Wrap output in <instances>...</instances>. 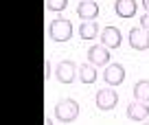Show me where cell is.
<instances>
[{"mask_svg": "<svg viewBox=\"0 0 149 125\" xmlns=\"http://www.w3.org/2000/svg\"><path fill=\"white\" fill-rule=\"evenodd\" d=\"M48 37L53 42H68L72 37V22L66 18H57L48 24Z\"/></svg>", "mask_w": 149, "mask_h": 125, "instance_id": "6da1fadb", "label": "cell"}, {"mask_svg": "<svg viewBox=\"0 0 149 125\" xmlns=\"http://www.w3.org/2000/svg\"><path fill=\"white\" fill-rule=\"evenodd\" d=\"M77 116H79V103L74 99H64L55 105V119L59 123H74Z\"/></svg>", "mask_w": 149, "mask_h": 125, "instance_id": "7a4b0ae2", "label": "cell"}, {"mask_svg": "<svg viewBox=\"0 0 149 125\" xmlns=\"http://www.w3.org/2000/svg\"><path fill=\"white\" fill-rule=\"evenodd\" d=\"M55 75H57V81L59 83H72L74 81V77L79 75V68L74 66V61H70V59H61L59 64H57V68H55Z\"/></svg>", "mask_w": 149, "mask_h": 125, "instance_id": "3957f363", "label": "cell"}, {"mask_svg": "<svg viewBox=\"0 0 149 125\" xmlns=\"http://www.w3.org/2000/svg\"><path fill=\"white\" fill-rule=\"evenodd\" d=\"M99 40H101V44L105 48H118L123 44V35H121V29L118 27H110V24H107V27H103L101 29V35H99Z\"/></svg>", "mask_w": 149, "mask_h": 125, "instance_id": "277c9868", "label": "cell"}, {"mask_svg": "<svg viewBox=\"0 0 149 125\" xmlns=\"http://www.w3.org/2000/svg\"><path fill=\"white\" fill-rule=\"evenodd\" d=\"M103 79H105L107 88H114V86H121L125 81V66L123 64H110L103 70Z\"/></svg>", "mask_w": 149, "mask_h": 125, "instance_id": "5b68a950", "label": "cell"}, {"mask_svg": "<svg viewBox=\"0 0 149 125\" xmlns=\"http://www.w3.org/2000/svg\"><path fill=\"white\" fill-rule=\"evenodd\" d=\"M97 108L99 110H114L118 103V92L116 90H112V88H103L97 92Z\"/></svg>", "mask_w": 149, "mask_h": 125, "instance_id": "8992f818", "label": "cell"}, {"mask_svg": "<svg viewBox=\"0 0 149 125\" xmlns=\"http://www.w3.org/2000/svg\"><path fill=\"white\" fill-rule=\"evenodd\" d=\"M88 61L92 66H107L110 64V48H105L103 44H92L88 48Z\"/></svg>", "mask_w": 149, "mask_h": 125, "instance_id": "52a82bcc", "label": "cell"}, {"mask_svg": "<svg viewBox=\"0 0 149 125\" xmlns=\"http://www.w3.org/2000/svg\"><path fill=\"white\" fill-rule=\"evenodd\" d=\"M130 46L134 48V51H147L149 48V33L145 31L143 27H134L130 31Z\"/></svg>", "mask_w": 149, "mask_h": 125, "instance_id": "ba28073f", "label": "cell"}, {"mask_svg": "<svg viewBox=\"0 0 149 125\" xmlns=\"http://www.w3.org/2000/svg\"><path fill=\"white\" fill-rule=\"evenodd\" d=\"M127 119H130V121H138V123H145V121L149 119V105H147V103H140V101L127 103Z\"/></svg>", "mask_w": 149, "mask_h": 125, "instance_id": "9c48e42d", "label": "cell"}, {"mask_svg": "<svg viewBox=\"0 0 149 125\" xmlns=\"http://www.w3.org/2000/svg\"><path fill=\"white\" fill-rule=\"evenodd\" d=\"M77 15H79L84 22H90V20H97L99 15V5L94 0H81L77 5Z\"/></svg>", "mask_w": 149, "mask_h": 125, "instance_id": "30bf717a", "label": "cell"}, {"mask_svg": "<svg viewBox=\"0 0 149 125\" xmlns=\"http://www.w3.org/2000/svg\"><path fill=\"white\" fill-rule=\"evenodd\" d=\"M136 0H116L114 2V11H116L118 18L127 20V18H134L136 15Z\"/></svg>", "mask_w": 149, "mask_h": 125, "instance_id": "8fae6325", "label": "cell"}, {"mask_svg": "<svg viewBox=\"0 0 149 125\" xmlns=\"http://www.w3.org/2000/svg\"><path fill=\"white\" fill-rule=\"evenodd\" d=\"M101 35V29H99L97 20H90V22H81L79 27V37L81 40H94V37Z\"/></svg>", "mask_w": 149, "mask_h": 125, "instance_id": "7c38bea8", "label": "cell"}, {"mask_svg": "<svg viewBox=\"0 0 149 125\" xmlns=\"http://www.w3.org/2000/svg\"><path fill=\"white\" fill-rule=\"evenodd\" d=\"M134 97L140 103H149V79H140L134 86Z\"/></svg>", "mask_w": 149, "mask_h": 125, "instance_id": "4fadbf2b", "label": "cell"}, {"mask_svg": "<svg viewBox=\"0 0 149 125\" xmlns=\"http://www.w3.org/2000/svg\"><path fill=\"white\" fill-rule=\"evenodd\" d=\"M79 79L84 83H94L97 81V66H92L88 61V64H81L79 66Z\"/></svg>", "mask_w": 149, "mask_h": 125, "instance_id": "5bb4252c", "label": "cell"}, {"mask_svg": "<svg viewBox=\"0 0 149 125\" xmlns=\"http://www.w3.org/2000/svg\"><path fill=\"white\" fill-rule=\"evenodd\" d=\"M66 7H68V0H46V9L48 11H55V13L64 11Z\"/></svg>", "mask_w": 149, "mask_h": 125, "instance_id": "9a60e30c", "label": "cell"}, {"mask_svg": "<svg viewBox=\"0 0 149 125\" xmlns=\"http://www.w3.org/2000/svg\"><path fill=\"white\" fill-rule=\"evenodd\" d=\"M44 70H46V73H44V77H46V79H48V77H51V75H53V73H55V70H53V64H51V61H48V59H46V61H44Z\"/></svg>", "mask_w": 149, "mask_h": 125, "instance_id": "2e32d148", "label": "cell"}, {"mask_svg": "<svg viewBox=\"0 0 149 125\" xmlns=\"http://www.w3.org/2000/svg\"><path fill=\"white\" fill-rule=\"evenodd\" d=\"M140 27L149 33V13H143V18H140Z\"/></svg>", "mask_w": 149, "mask_h": 125, "instance_id": "e0dca14e", "label": "cell"}, {"mask_svg": "<svg viewBox=\"0 0 149 125\" xmlns=\"http://www.w3.org/2000/svg\"><path fill=\"white\" fill-rule=\"evenodd\" d=\"M143 7H145V13H149V0H143Z\"/></svg>", "mask_w": 149, "mask_h": 125, "instance_id": "ac0fdd59", "label": "cell"}, {"mask_svg": "<svg viewBox=\"0 0 149 125\" xmlns=\"http://www.w3.org/2000/svg\"><path fill=\"white\" fill-rule=\"evenodd\" d=\"M46 125H53V119H51V116L46 119Z\"/></svg>", "mask_w": 149, "mask_h": 125, "instance_id": "d6986e66", "label": "cell"}, {"mask_svg": "<svg viewBox=\"0 0 149 125\" xmlns=\"http://www.w3.org/2000/svg\"><path fill=\"white\" fill-rule=\"evenodd\" d=\"M145 125H149V119H147V121H145Z\"/></svg>", "mask_w": 149, "mask_h": 125, "instance_id": "ffe728a7", "label": "cell"}]
</instances>
